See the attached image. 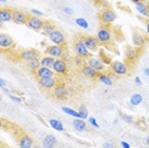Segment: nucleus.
Here are the masks:
<instances>
[{
  "label": "nucleus",
  "instance_id": "23",
  "mask_svg": "<svg viewBox=\"0 0 149 148\" xmlns=\"http://www.w3.org/2000/svg\"><path fill=\"white\" fill-rule=\"evenodd\" d=\"M136 12L141 17L149 19V4H147V3L143 1V3H139V4H136Z\"/></svg>",
  "mask_w": 149,
  "mask_h": 148
},
{
  "label": "nucleus",
  "instance_id": "20",
  "mask_svg": "<svg viewBox=\"0 0 149 148\" xmlns=\"http://www.w3.org/2000/svg\"><path fill=\"white\" fill-rule=\"evenodd\" d=\"M138 55H139L138 50L133 47V46H126V47H125V58H126V60H129V61L136 60Z\"/></svg>",
  "mask_w": 149,
  "mask_h": 148
},
{
  "label": "nucleus",
  "instance_id": "3",
  "mask_svg": "<svg viewBox=\"0 0 149 148\" xmlns=\"http://www.w3.org/2000/svg\"><path fill=\"white\" fill-rule=\"evenodd\" d=\"M82 38H83L84 45L87 46V49L89 50L91 52L98 51V49H100V46H101V42H100V40H98L97 37H93V36H82Z\"/></svg>",
  "mask_w": 149,
  "mask_h": 148
},
{
  "label": "nucleus",
  "instance_id": "51",
  "mask_svg": "<svg viewBox=\"0 0 149 148\" xmlns=\"http://www.w3.org/2000/svg\"><path fill=\"white\" fill-rule=\"evenodd\" d=\"M1 148H8V147H1Z\"/></svg>",
  "mask_w": 149,
  "mask_h": 148
},
{
  "label": "nucleus",
  "instance_id": "16",
  "mask_svg": "<svg viewBox=\"0 0 149 148\" xmlns=\"http://www.w3.org/2000/svg\"><path fill=\"white\" fill-rule=\"evenodd\" d=\"M80 72H82V74L86 77V78H89V79H97L98 74H100L96 69H93L92 66H89L87 63L80 68Z\"/></svg>",
  "mask_w": 149,
  "mask_h": 148
},
{
  "label": "nucleus",
  "instance_id": "37",
  "mask_svg": "<svg viewBox=\"0 0 149 148\" xmlns=\"http://www.w3.org/2000/svg\"><path fill=\"white\" fill-rule=\"evenodd\" d=\"M61 59H64V60H65L66 63H70V61H73V58H72V56H70V54L66 50H65V52H64V55H63V58H61Z\"/></svg>",
  "mask_w": 149,
  "mask_h": 148
},
{
  "label": "nucleus",
  "instance_id": "43",
  "mask_svg": "<svg viewBox=\"0 0 149 148\" xmlns=\"http://www.w3.org/2000/svg\"><path fill=\"white\" fill-rule=\"evenodd\" d=\"M145 32H147V35H148V37H149V19L147 22H145Z\"/></svg>",
  "mask_w": 149,
  "mask_h": 148
},
{
  "label": "nucleus",
  "instance_id": "10",
  "mask_svg": "<svg viewBox=\"0 0 149 148\" xmlns=\"http://www.w3.org/2000/svg\"><path fill=\"white\" fill-rule=\"evenodd\" d=\"M110 69L116 74V75H126L127 74V65L121 60H116L112 61L110 65Z\"/></svg>",
  "mask_w": 149,
  "mask_h": 148
},
{
  "label": "nucleus",
  "instance_id": "32",
  "mask_svg": "<svg viewBox=\"0 0 149 148\" xmlns=\"http://www.w3.org/2000/svg\"><path fill=\"white\" fill-rule=\"evenodd\" d=\"M78 112H79V116H80V119H83V120H86L88 119V110H87V107L82 105L79 107V110H78Z\"/></svg>",
  "mask_w": 149,
  "mask_h": 148
},
{
  "label": "nucleus",
  "instance_id": "48",
  "mask_svg": "<svg viewBox=\"0 0 149 148\" xmlns=\"http://www.w3.org/2000/svg\"><path fill=\"white\" fill-rule=\"evenodd\" d=\"M145 143H147V146L149 147V135H148L147 138H145Z\"/></svg>",
  "mask_w": 149,
  "mask_h": 148
},
{
  "label": "nucleus",
  "instance_id": "39",
  "mask_svg": "<svg viewBox=\"0 0 149 148\" xmlns=\"http://www.w3.org/2000/svg\"><path fill=\"white\" fill-rule=\"evenodd\" d=\"M9 96V98H10L12 101H14V102H17V103H21L22 102V98H21V97H17V96H14V95H12V93H10V95H8Z\"/></svg>",
  "mask_w": 149,
  "mask_h": 148
},
{
  "label": "nucleus",
  "instance_id": "35",
  "mask_svg": "<svg viewBox=\"0 0 149 148\" xmlns=\"http://www.w3.org/2000/svg\"><path fill=\"white\" fill-rule=\"evenodd\" d=\"M121 119H123L125 123H127V124H133L134 123V117L131 115H127V114H125V112H121Z\"/></svg>",
  "mask_w": 149,
  "mask_h": 148
},
{
  "label": "nucleus",
  "instance_id": "50",
  "mask_svg": "<svg viewBox=\"0 0 149 148\" xmlns=\"http://www.w3.org/2000/svg\"><path fill=\"white\" fill-rule=\"evenodd\" d=\"M0 1H1V3H5V1H6V0H0Z\"/></svg>",
  "mask_w": 149,
  "mask_h": 148
},
{
  "label": "nucleus",
  "instance_id": "15",
  "mask_svg": "<svg viewBox=\"0 0 149 148\" xmlns=\"http://www.w3.org/2000/svg\"><path fill=\"white\" fill-rule=\"evenodd\" d=\"M38 84L42 89H46V91H50V89H54L55 87L57 86V79L55 77H50V78H41L38 79Z\"/></svg>",
  "mask_w": 149,
  "mask_h": 148
},
{
  "label": "nucleus",
  "instance_id": "24",
  "mask_svg": "<svg viewBox=\"0 0 149 148\" xmlns=\"http://www.w3.org/2000/svg\"><path fill=\"white\" fill-rule=\"evenodd\" d=\"M73 128L77 130V132L83 133V132H86V130H87V124H86V121H84L83 119L75 117V119H74V121H73Z\"/></svg>",
  "mask_w": 149,
  "mask_h": 148
},
{
  "label": "nucleus",
  "instance_id": "41",
  "mask_svg": "<svg viewBox=\"0 0 149 148\" xmlns=\"http://www.w3.org/2000/svg\"><path fill=\"white\" fill-rule=\"evenodd\" d=\"M102 148H115V146H113V143H111V142H104Z\"/></svg>",
  "mask_w": 149,
  "mask_h": 148
},
{
  "label": "nucleus",
  "instance_id": "30",
  "mask_svg": "<svg viewBox=\"0 0 149 148\" xmlns=\"http://www.w3.org/2000/svg\"><path fill=\"white\" fill-rule=\"evenodd\" d=\"M55 29H56V27H55V24H54L52 22H45V24H43V28H42L41 32L43 33V35L49 36L50 33H52Z\"/></svg>",
  "mask_w": 149,
  "mask_h": 148
},
{
  "label": "nucleus",
  "instance_id": "45",
  "mask_svg": "<svg viewBox=\"0 0 149 148\" xmlns=\"http://www.w3.org/2000/svg\"><path fill=\"white\" fill-rule=\"evenodd\" d=\"M135 83H136L138 86H141V79L139 78V77H135Z\"/></svg>",
  "mask_w": 149,
  "mask_h": 148
},
{
  "label": "nucleus",
  "instance_id": "47",
  "mask_svg": "<svg viewBox=\"0 0 149 148\" xmlns=\"http://www.w3.org/2000/svg\"><path fill=\"white\" fill-rule=\"evenodd\" d=\"M133 3H135V4H139V3H143V0H131Z\"/></svg>",
  "mask_w": 149,
  "mask_h": 148
},
{
  "label": "nucleus",
  "instance_id": "2",
  "mask_svg": "<svg viewBox=\"0 0 149 148\" xmlns=\"http://www.w3.org/2000/svg\"><path fill=\"white\" fill-rule=\"evenodd\" d=\"M100 21L102 22L103 24H111V23H113L116 21V13L111 8L102 9V10L100 12Z\"/></svg>",
  "mask_w": 149,
  "mask_h": 148
},
{
  "label": "nucleus",
  "instance_id": "8",
  "mask_svg": "<svg viewBox=\"0 0 149 148\" xmlns=\"http://www.w3.org/2000/svg\"><path fill=\"white\" fill-rule=\"evenodd\" d=\"M19 59L23 61H29L33 59H40V51L36 49H24L19 51Z\"/></svg>",
  "mask_w": 149,
  "mask_h": 148
},
{
  "label": "nucleus",
  "instance_id": "12",
  "mask_svg": "<svg viewBox=\"0 0 149 148\" xmlns=\"http://www.w3.org/2000/svg\"><path fill=\"white\" fill-rule=\"evenodd\" d=\"M49 41H51L52 43H55V45H63V46H65V42H66V40H65V35L63 33V31H60V29H55L52 33H50L49 36Z\"/></svg>",
  "mask_w": 149,
  "mask_h": 148
},
{
  "label": "nucleus",
  "instance_id": "22",
  "mask_svg": "<svg viewBox=\"0 0 149 148\" xmlns=\"http://www.w3.org/2000/svg\"><path fill=\"white\" fill-rule=\"evenodd\" d=\"M133 43H134L135 47H139V49L143 47V46L145 45L144 36L139 32H133Z\"/></svg>",
  "mask_w": 149,
  "mask_h": 148
},
{
  "label": "nucleus",
  "instance_id": "5",
  "mask_svg": "<svg viewBox=\"0 0 149 148\" xmlns=\"http://www.w3.org/2000/svg\"><path fill=\"white\" fill-rule=\"evenodd\" d=\"M29 13H27L22 9H13V21L15 24H26L29 18Z\"/></svg>",
  "mask_w": 149,
  "mask_h": 148
},
{
  "label": "nucleus",
  "instance_id": "40",
  "mask_svg": "<svg viewBox=\"0 0 149 148\" xmlns=\"http://www.w3.org/2000/svg\"><path fill=\"white\" fill-rule=\"evenodd\" d=\"M63 10H64V13H65L66 15H72V14H73V9H72V8H69V6H65V8H64Z\"/></svg>",
  "mask_w": 149,
  "mask_h": 148
},
{
  "label": "nucleus",
  "instance_id": "18",
  "mask_svg": "<svg viewBox=\"0 0 149 148\" xmlns=\"http://www.w3.org/2000/svg\"><path fill=\"white\" fill-rule=\"evenodd\" d=\"M18 146H19V148H33L35 143H33V139L31 135H28V134H22L18 140Z\"/></svg>",
  "mask_w": 149,
  "mask_h": 148
},
{
  "label": "nucleus",
  "instance_id": "17",
  "mask_svg": "<svg viewBox=\"0 0 149 148\" xmlns=\"http://www.w3.org/2000/svg\"><path fill=\"white\" fill-rule=\"evenodd\" d=\"M35 75L37 79L41 78H50V77H55V72L51 68H46V66H41L35 72Z\"/></svg>",
  "mask_w": 149,
  "mask_h": 148
},
{
  "label": "nucleus",
  "instance_id": "19",
  "mask_svg": "<svg viewBox=\"0 0 149 148\" xmlns=\"http://www.w3.org/2000/svg\"><path fill=\"white\" fill-rule=\"evenodd\" d=\"M13 21V9L12 8H6V6H3L0 9V22H10Z\"/></svg>",
  "mask_w": 149,
  "mask_h": 148
},
{
  "label": "nucleus",
  "instance_id": "14",
  "mask_svg": "<svg viewBox=\"0 0 149 148\" xmlns=\"http://www.w3.org/2000/svg\"><path fill=\"white\" fill-rule=\"evenodd\" d=\"M0 47L3 50H10L15 47V42L10 36L5 33H0Z\"/></svg>",
  "mask_w": 149,
  "mask_h": 148
},
{
  "label": "nucleus",
  "instance_id": "42",
  "mask_svg": "<svg viewBox=\"0 0 149 148\" xmlns=\"http://www.w3.org/2000/svg\"><path fill=\"white\" fill-rule=\"evenodd\" d=\"M121 147L123 148H130V144L127 142H125V140H121Z\"/></svg>",
  "mask_w": 149,
  "mask_h": 148
},
{
  "label": "nucleus",
  "instance_id": "1",
  "mask_svg": "<svg viewBox=\"0 0 149 148\" xmlns=\"http://www.w3.org/2000/svg\"><path fill=\"white\" fill-rule=\"evenodd\" d=\"M74 51H75L77 55L82 56L83 59H88V58H91V51L87 49V46L84 45L82 36L78 37L75 41H74Z\"/></svg>",
  "mask_w": 149,
  "mask_h": 148
},
{
  "label": "nucleus",
  "instance_id": "29",
  "mask_svg": "<svg viewBox=\"0 0 149 148\" xmlns=\"http://www.w3.org/2000/svg\"><path fill=\"white\" fill-rule=\"evenodd\" d=\"M55 60L56 59H54V58H51V56H49V55L42 56V58H41V65L42 66H46V68H51L52 69Z\"/></svg>",
  "mask_w": 149,
  "mask_h": 148
},
{
  "label": "nucleus",
  "instance_id": "26",
  "mask_svg": "<svg viewBox=\"0 0 149 148\" xmlns=\"http://www.w3.org/2000/svg\"><path fill=\"white\" fill-rule=\"evenodd\" d=\"M26 65L29 70H32V72L35 73L37 69H40L42 66L41 65V59H33V60H29V61H26Z\"/></svg>",
  "mask_w": 149,
  "mask_h": 148
},
{
  "label": "nucleus",
  "instance_id": "38",
  "mask_svg": "<svg viewBox=\"0 0 149 148\" xmlns=\"http://www.w3.org/2000/svg\"><path fill=\"white\" fill-rule=\"evenodd\" d=\"M88 121H89V124L93 128H100V125H98V123H97V120L94 119V117H88Z\"/></svg>",
  "mask_w": 149,
  "mask_h": 148
},
{
  "label": "nucleus",
  "instance_id": "9",
  "mask_svg": "<svg viewBox=\"0 0 149 148\" xmlns=\"http://www.w3.org/2000/svg\"><path fill=\"white\" fill-rule=\"evenodd\" d=\"M68 69H69V63H66L64 59H56L55 60L54 66H52V70L55 72V74L65 75L68 73Z\"/></svg>",
  "mask_w": 149,
  "mask_h": 148
},
{
  "label": "nucleus",
  "instance_id": "25",
  "mask_svg": "<svg viewBox=\"0 0 149 148\" xmlns=\"http://www.w3.org/2000/svg\"><path fill=\"white\" fill-rule=\"evenodd\" d=\"M98 80H100L102 84H104V86H112L113 84V80L111 79V77H110V74L108 73H106V72H102V73H100L98 74V78H97Z\"/></svg>",
  "mask_w": 149,
  "mask_h": 148
},
{
  "label": "nucleus",
  "instance_id": "27",
  "mask_svg": "<svg viewBox=\"0 0 149 148\" xmlns=\"http://www.w3.org/2000/svg\"><path fill=\"white\" fill-rule=\"evenodd\" d=\"M49 125L51 126L54 130H56V132H64L63 123L60 121V120H57V119H50L49 120Z\"/></svg>",
  "mask_w": 149,
  "mask_h": 148
},
{
  "label": "nucleus",
  "instance_id": "13",
  "mask_svg": "<svg viewBox=\"0 0 149 148\" xmlns=\"http://www.w3.org/2000/svg\"><path fill=\"white\" fill-rule=\"evenodd\" d=\"M97 38L102 43H108L112 40V32H111L107 27H101L97 32Z\"/></svg>",
  "mask_w": 149,
  "mask_h": 148
},
{
  "label": "nucleus",
  "instance_id": "34",
  "mask_svg": "<svg viewBox=\"0 0 149 148\" xmlns=\"http://www.w3.org/2000/svg\"><path fill=\"white\" fill-rule=\"evenodd\" d=\"M75 23L80 27V28H84V29H87L88 27H89L88 22L86 21V19H83V18H77V19H75Z\"/></svg>",
  "mask_w": 149,
  "mask_h": 148
},
{
  "label": "nucleus",
  "instance_id": "46",
  "mask_svg": "<svg viewBox=\"0 0 149 148\" xmlns=\"http://www.w3.org/2000/svg\"><path fill=\"white\" fill-rule=\"evenodd\" d=\"M144 74L149 78V68H145V69H144Z\"/></svg>",
  "mask_w": 149,
  "mask_h": 148
},
{
  "label": "nucleus",
  "instance_id": "49",
  "mask_svg": "<svg viewBox=\"0 0 149 148\" xmlns=\"http://www.w3.org/2000/svg\"><path fill=\"white\" fill-rule=\"evenodd\" d=\"M33 148H43L42 146H33Z\"/></svg>",
  "mask_w": 149,
  "mask_h": 148
},
{
  "label": "nucleus",
  "instance_id": "44",
  "mask_svg": "<svg viewBox=\"0 0 149 148\" xmlns=\"http://www.w3.org/2000/svg\"><path fill=\"white\" fill-rule=\"evenodd\" d=\"M0 87H1V88H5V87H6V82L3 78L0 79Z\"/></svg>",
  "mask_w": 149,
  "mask_h": 148
},
{
  "label": "nucleus",
  "instance_id": "7",
  "mask_svg": "<svg viewBox=\"0 0 149 148\" xmlns=\"http://www.w3.org/2000/svg\"><path fill=\"white\" fill-rule=\"evenodd\" d=\"M43 24H45V22H43L40 17H36V15H32V14L29 15L28 21L26 23V26L28 27V28L33 29V31H38V32L42 31Z\"/></svg>",
  "mask_w": 149,
  "mask_h": 148
},
{
  "label": "nucleus",
  "instance_id": "36",
  "mask_svg": "<svg viewBox=\"0 0 149 148\" xmlns=\"http://www.w3.org/2000/svg\"><path fill=\"white\" fill-rule=\"evenodd\" d=\"M29 14H32V15H36V17H43V13L41 12V10H38V9H31L29 10Z\"/></svg>",
  "mask_w": 149,
  "mask_h": 148
},
{
  "label": "nucleus",
  "instance_id": "33",
  "mask_svg": "<svg viewBox=\"0 0 149 148\" xmlns=\"http://www.w3.org/2000/svg\"><path fill=\"white\" fill-rule=\"evenodd\" d=\"M73 63H74V65L75 66H79V68H82V66L84 65V59L82 58V56H79V55H75V58H73Z\"/></svg>",
  "mask_w": 149,
  "mask_h": 148
},
{
  "label": "nucleus",
  "instance_id": "28",
  "mask_svg": "<svg viewBox=\"0 0 149 148\" xmlns=\"http://www.w3.org/2000/svg\"><path fill=\"white\" fill-rule=\"evenodd\" d=\"M143 102V96H141V93H133L130 97V105L131 106H138L140 105V103Z\"/></svg>",
  "mask_w": 149,
  "mask_h": 148
},
{
  "label": "nucleus",
  "instance_id": "21",
  "mask_svg": "<svg viewBox=\"0 0 149 148\" xmlns=\"http://www.w3.org/2000/svg\"><path fill=\"white\" fill-rule=\"evenodd\" d=\"M56 143H57V140L52 134H47V135H45V138L42 139V147L43 148H55Z\"/></svg>",
  "mask_w": 149,
  "mask_h": 148
},
{
  "label": "nucleus",
  "instance_id": "31",
  "mask_svg": "<svg viewBox=\"0 0 149 148\" xmlns=\"http://www.w3.org/2000/svg\"><path fill=\"white\" fill-rule=\"evenodd\" d=\"M61 110L66 114V115H70V116H73V117H79V119H80L79 112H78L77 110H73V109H70V107H66V106L61 107Z\"/></svg>",
  "mask_w": 149,
  "mask_h": 148
},
{
  "label": "nucleus",
  "instance_id": "11",
  "mask_svg": "<svg viewBox=\"0 0 149 148\" xmlns=\"http://www.w3.org/2000/svg\"><path fill=\"white\" fill-rule=\"evenodd\" d=\"M87 64L89 66H92L93 69H96L98 73H102L106 70V64L102 61L101 58H96V56H91L87 59Z\"/></svg>",
  "mask_w": 149,
  "mask_h": 148
},
{
  "label": "nucleus",
  "instance_id": "6",
  "mask_svg": "<svg viewBox=\"0 0 149 148\" xmlns=\"http://www.w3.org/2000/svg\"><path fill=\"white\" fill-rule=\"evenodd\" d=\"M52 96L59 101H64L69 97V89L66 88L65 84L60 83V84H57L55 88L52 89Z\"/></svg>",
  "mask_w": 149,
  "mask_h": 148
},
{
  "label": "nucleus",
  "instance_id": "4",
  "mask_svg": "<svg viewBox=\"0 0 149 148\" xmlns=\"http://www.w3.org/2000/svg\"><path fill=\"white\" fill-rule=\"evenodd\" d=\"M65 52V46L63 45H51L46 47V54L54 59H61Z\"/></svg>",
  "mask_w": 149,
  "mask_h": 148
}]
</instances>
